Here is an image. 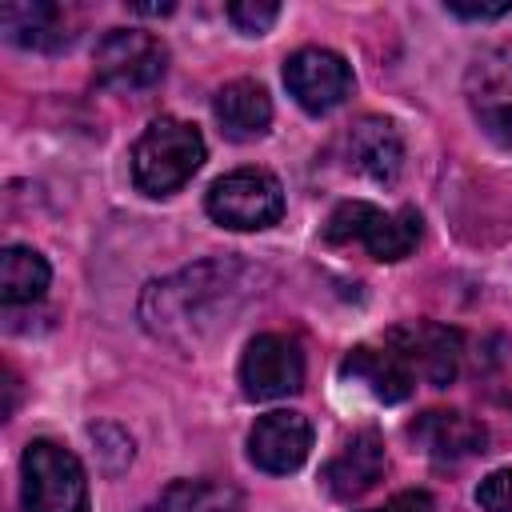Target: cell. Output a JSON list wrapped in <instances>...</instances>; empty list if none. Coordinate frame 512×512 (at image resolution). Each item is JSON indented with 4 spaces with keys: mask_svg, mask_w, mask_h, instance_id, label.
Wrapping results in <instances>:
<instances>
[{
    "mask_svg": "<svg viewBox=\"0 0 512 512\" xmlns=\"http://www.w3.org/2000/svg\"><path fill=\"white\" fill-rule=\"evenodd\" d=\"M476 504L484 512H512V468H496L480 480L476 488Z\"/></svg>",
    "mask_w": 512,
    "mask_h": 512,
    "instance_id": "44dd1931",
    "label": "cell"
},
{
    "mask_svg": "<svg viewBox=\"0 0 512 512\" xmlns=\"http://www.w3.org/2000/svg\"><path fill=\"white\" fill-rule=\"evenodd\" d=\"M448 12L452 16H464V20H500V16H508L512 12V0H504V4H448Z\"/></svg>",
    "mask_w": 512,
    "mask_h": 512,
    "instance_id": "cb8c5ba5",
    "label": "cell"
},
{
    "mask_svg": "<svg viewBox=\"0 0 512 512\" xmlns=\"http://www.w3.org/2000/svg\"><path fill=\"white\" fill-rule=\"evenodd\" d=\"M344 148H348V168H356L376 184H392L404 168V140L392 120L364 116L360 124L348 128Z\"/></svg>",
    "mask_w": 512,
    "mask_h": 512,
    "instance_id": "5bb4252c",
    "label": "cell"
},
{
    "mask_svg": "<svg viewBox=\"0 0 512 512\" xmlns=\"http://www.w3.org/2000/svg\"><path fill=\"white\" fill-rule=\"evenodd\" d=\"M168 68V48L160 36L140 32V28H112L96 44V76L100 84L116 92H140L152 88Z\"/></svg>",
    "mask_w": 512,
    "mask_h": 512,
    "instance_id": "52a82bcc",
    "label": "cell"
},
{
    "mask_svg": "<svg viewBox=\"0 0 512 512\" xmlns=\"http://www.w3.org/2000/svg\"><path fill=\"white\" fill-rule=\"evenodd\" d=\"M384 468H388L384 440L372 428H364V432L348 436L344 448L324 464L320 484H324V492L332 500H356V496H364V492H372L380 484Z\"/></svg>",
    "mask_w": 512,
    "mask_h": 512,
    "instance_id": "7c38bea8",
    "label": "cell"
},
{
    "mask_svg": "<svg viewBox=\"0 0 512 512\" xmlns=\"http://www.w3.org/2000/svg\"><path fill=\"white\" fill-rule=\"evenodd\" d=\"M48 280H52V268H48V260L36 248L8 244L0 252V300L4 304H32V300H40Z\"/></svg>",
    "mask_w": 512,
    "mask_h": 512,
    "instance_id": "ac0fdd59",
    "label": "cell"
},
{
    "mask_svg": "<svg viewBox=\"0 0 512 512\" xmlns=\"http://www.w3.org/2000/svg\"><path fill=\"white\" fill-rule=\"evenodd\" d=\"M240 488L220 480H172L144 512H236Z\"/></svg>",
    "mask_w": 512,
    "mask_h": 512,
    "instance_id": "d6986e66",
    "label": "cell"
},
{
    "mask_svg": "<svg viewBox=\"0 0 512 512\" xmlns=\"http://www.w3.org/2000/svg\"><path fill=\"white\" fill-rule=\"evenodd\" d=\"M212 116L220 124V132L236 144L260 140L272 124V100L264 92V84L256 80H232L212 96Z\"/></svg>",
    "mask_w": 512,
    "mask_h": 512,
    "instance_id": "9a60e30c",
    "label": "cell"
},
{
    "mask_svg": "<svg viewBox=\"0 0 512 512\" xmlns=\"http://www.w3.org/2000/svg\"><path fill=\"white\" fill-rule=\"evenodd\" d=\"M208 216L232 232H260L284 216V188L264 168H236L212 180L204 196Z\"/></svg>",
    "mask_w": 512,
    "mask_h": 512,
    "instance_id": "5b68a950",
    "label": "cell"
},
{
    "mask_svg": "<svg viewBox=\"0 0 512 512\" xmlns=\"http://www.w3.org/2000/svg\"><path fill=\"white\" fill-rule=\"evenodd\" d=\"M260 272L244 260H200L176 276L152 280L140 296V320L156 340L196 348L220 336L256 292Z\"/></svg>",
    "mask_w": 512,
    "mask_h": 512,
    "instance_id": "6da1fadb",
    "label": "cell"
},
{
    "mask_svg": "<svg viewBox=\"0 0 512 512\" xmlns=\"http://www.w3.org/2000/svg\"><path fill=\"white\" fill-rule=\"evenodd\" d=\"M408 436L416 440V448L440 464H456V460H468L476 452H484L488 444V432L480 420H472L468 412H452V408H432V412H420L412 424H408Z\"/></svg>",
    "mask_w": 512,
    "mask_h": 512,
    "instance_id": "4fadbf2b",
    "label": "cell"
},
{
    "mask_svg": "<svg viewBox=\"0 0 512 512\" xmlns=\"http://www.w3.org/2000/svg\"><path fill=\"white\" fill-rule=\"evenodd\" d=\"M240 384L248 400H284L304 388V356L280 332H260L240 356Z\"/></svg>",
    "mask_w": 512,
    "mask_h": 512,
    "instance_id": "ba28073f",
    "label": "cell"
},
{
    "mask_svg": "<svg viewBox=\"0 0 512 512\" xmlns=\"http://www.w3.org/2000/svg\"><path fill=\"white\" fill-rule=\"evenodd\" d=\"M464 96L488 140L512 148V40L472 56L464 72Z\"/></svg>",
    "mask_w": 512,
    "mask_h": 512,
    "instance_id": "8992f818",
    "label": "cell"
},
{
    "mask_svg": "<svg viewBox=\"0 0 512 512\" xmlns=\"http://www.w3.org/2000/svg\"><path fill=\"white\" fill-rule=\"evenodd\" d=\"M340 376L344 380H352V384H364L376 400H384V404H400V400H408L412 396V388H416V376L408 372V364L384 344V348H368V344H360V348H352L348 356H344V364H340Z\"/></svg>",
    "mask_w": 512,
    "mask_h": 512,
    "instance_id": "2e32d148",
    "label": "cell"
},
{
    "mask_svg": "<svg viewBox=\"0 0 512 512\" xmlns=\"http://www.w3.org/2000/svg\"><path fill=\"white\" fill-rule=\"evenodd\" d=\"M324 240L328 244H364L372 260H404L416 240H420V216L416 208H396L384 212L368 200H344L328 224H324Z\"/></svg>",
    "mask_w": 512,
    "mask_h": 512,
    "instance_id": "3957f363",
    "label": "cell"
},
{
    "mask_svg": "<svg viewBox=\"0 0 512 512\" xmlns=\"http://www.w3.org/2000/svg\"><path fill=\"white\" fill-rule=\"evenodd\" d=\"M276 16H280V4H264V0H236V4H228V20H232L244 36L268 32V28L276 24Z\"/></svg>",
    "mask_w": 512,
    "mask_h": 512,
    "instance_id": "ffe728a7",
    "label": "cell"
},
{
    "mask_svg": "<svg viewBox=\"0 0 512 512\" xmlns=\"http://www.w3.org/2000/svg\"><path fill=\"white\" fill-rule=\"evenodd\" d=\"M308 448H312V424L308 416L300 412H264L252 432H248V456L256 468L272 472V476H284V472H296L304 460H308Z\"/></svg>",
    "mask_w": 512,
    "mask_h": 512,
    "instance_id": "8fae6325",
    "label": "cell"
},
{
    "mask_svg": "<svg viewBox=\"0 0 512 512\" xmlns=\"http://www.w3.org/2000/svg\"><path fill=\"white\" fill-rule=\"evenodd\" d=\"M284 84L292 92V100L320 116V112H332L336 104L348 100L352 92V68L340 52L332 48H300L284 60Z\"/></svg>",
    "mask_w": 512,
    "mask_h": 512,
    "instance_id": "9c48e42d",
    "label": "cell"
},
{
    "mask_svg": "<svg viewBox=\"0 0 512 512\" xmlns=\"http://www.w3.org/2000/svg\"><path fill=\"white\" fill-rule=\"evenodd\" d=\"M0 28L12 44L36 48V52H52V48L68 44V36H72V32H64V12L56 4H44V0L4 4L0 8Z\"/></svg>",
    "mask_w": 512,
    "mask_h": 512,
    "instance_id": "e0dca14e",
    "label": "cell"
},
{
    "mask_svg": "<svg viewBox=\"0 0 512 512\" xmlns=\"http://www.w3.org/2000/svg\"><path fill=\"white\" fill-rule=\"evenodd\" d=\"M200 164H204V136L196 132V124H184L176 116L152 120L132 144V180L148 196H168L184 188Z\"/></svg>",
    "mask_w": 512,
    "mask_h": 512,
    "instance_id": "7a4b0ae2",
    "label": "cell"
},
{
    "mask_svg": "<svg viewBox=\"0 0 512 512\" xmlns=\"http://www.w3.org/2000/svg\"><path fill=\"white\" fill-rule=\"evenodd\" d=\"M24 512H88V476L56 440H32L20 460Z\"/></svg>",
    "mask_w": 512,
    "mask_h": 512,
    "instance_id": "277c9868",
    "label": "cell"
},
{
    "mask_svg": "<svg viewBox=\"0 0 512 512\" xmlns=\"http://www.w3.org/2000/svg\"><path fill=\"white\" fill-rule=\"evenodd\" d=\"M92 440H96V452H100V464H104V472H108V456L116 452L120 456V464H128L132 460V436L128 432H120L116 424H92Z\"/></svg>",
    "mask_w": 512,
    "mask_h": 512,
    "instance_id": "7402d4cb",
    "label": "cell"
},
{
    "mask_svg": "<svg viewBox=\"0 0 512 512\" xmlns=\"http://www.w3.org/2000/svg\"><path fill=\"white\" fill-rule=\"evenodd\" d=\"M368 512H436V500H432L428 492L412 488V492H400V496H392L388 504H380V508H368Z\"/></svg>",
    "mask_w": 512,
    "mask_h": 512,
    "instance_id": "603a6c76",
    "label": "cell"
},
{
    "mask_svg": "<svg viewBox=\"0 0 512 512\" xmlns=\"http://www.w3.org/2000/svg\"><path fill=\"white\" fill-rule=\"evenodd\" d=\"M416 380H428L432 388H444L456 380L460 368V332L432 324V320H408L388 332L384 340Z\"/></svg>",
    "mask_w": 512,
    "mask_h": 512,
    "instance_id": "30bf717a",
    "label": "cell"
}]
</instances>
